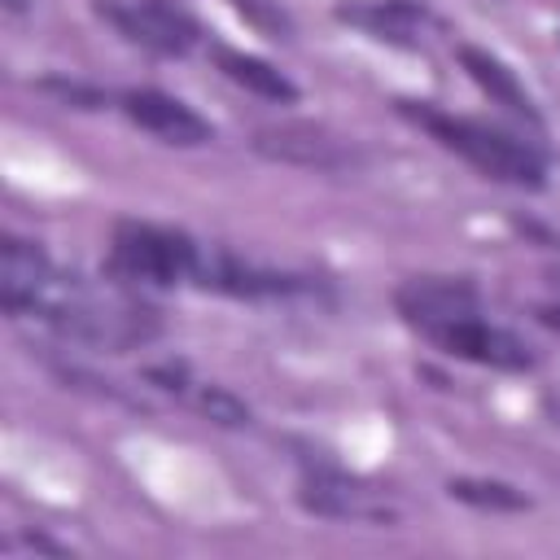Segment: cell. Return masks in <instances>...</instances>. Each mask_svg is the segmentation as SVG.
Listing matches in <instances>:
<instances>
[{"instance_id":"obj_1","label":"cell","mask_w":560,"mask_h":560,"mask_svg":"<svg viewBox=\"0 0 560 560\" xmlns=\"http://www.w3.org/2000/svg\"><path fill=\"white\" fill-rule=\"evenodd\" d=\"M398 114L411 118L416 127H424L451 153L468 158L477 171H486L494 179H508V184H521V188H542V158L534 149H525L521 140H512V136H503L486 122L442 114L424 101H398Z\"/></svg>"},{"instance_id":"obj_2","label":"cell","mask_w":560,"mask_h":560,"mask_svg":"<svg viewBox=\"0 0 560 560\" xmlns=\"http://www.w3.org/2000/svg\"><path fill=\"white\" fill-rule=\"evenodd\" d=\"M114 267L131 280L175 284V280H197L201 249L184 232H171V228L118 223L114 228Z\"/></svg>"},{"instance_id":"obj_3","label":"cell","mask_w":560,"mask_h":560,"mask_svg":"<svg viewBox=\"0 0 560 560\" xmlns=\"http://www.w3.org/2000/svg\"><path fill=\"white\" fill-rule=\"evenodd\" d=\"M96 13L114 31H122L131 44L162 52V57H179L197 39L192 18L171 0H131V4L127 0H96Z\"/></svg>"},{"instance_id":"obj_4","label":"cell","mask_w":560,"mask_h":560,"mask_svg":"<svg viewBox=\"0 0 560 560\" xmlns=\"http://www.w3.org/2000/svg\"><path fill=\"white\" fill-rule=\"evenodd\" d=\"M254 153L284 162V166H311V171H341L354 162V149L346 140H337L324 127L311 122H276V127H258L254 131Z\"/></svg>"},{"instance_id":"obj_5","label":"cell","mask_w":560,"mask_h":560,"mask_svg":"<svg viewBox=\"0 0 560 560\" xmlns=\"http://www.w3.org/2000/svg\"><path fill=\"white\" fill-rule=\"evenodd\" d=\"M429 337L438 346H446L451 354L459 359H472V363H486V368H503V372H525L534 368V354L503 328H490L486 319L477 315H459V319H446L438 328H429Z\"/></svg>"},{"instance_id":"obj_6","label":"cell","mask_w":560,"mask_h":560,"mask_svg":"<svg viewBox=\"0 0 560 560\" xmlns=\"http://www.w3.org/2000/svg\"><path fill=\"white\" fill-rule=\"evenodd\" d=\"M122 109H127V118H131L136 127L162 136L166 144H210V140H214V127H210L197 109H188L184 101H175V96H166V92H158V88H136V92H127V96H122Z\"/></svg>"},{"instance_id":"obj_7","label":"cell","mask_w":560,"mask_h":560,"mask_svg":"<svg viewBox=\"0 0 560 560\" xmlns=\"http://www.w3.org/2000/svg\"><path fill=\"white\" fill-rule=\"evenodd\" d=\"M298 503L315 516H332V521H372V525H389L394 512L385 503H372L368 490H350V481L337 468H319L315 477L302 481Z\"/></svg>"},{"instance_id":"obj_8","label":"cell","mask_w":560,"mask_h":560,"mask_svg":"<svg viewBox=\"0 0 560 560\" xmlns=\"http://www.w3.org/2000/svg\"><path fill=\"white\" fill-rule=\"evenodd\" d=\"M398 311L407 315V324L429 332L446 319L477 315V293L464 280H411L398 289Z\"/></svg>"},{"instance_id":"obj_9","label":"cell","mask_w":560,"mask_h":560,"mask_svg":"<svg viewBox=\"0 0 560 560\" xmlns=\"http://www.w3.org/2000/svg\"><path fill=\"white\" fill-rule=\"evenodd\" d=\"M455 57H459V66L468 70V79H472L494 105H503L508 114H516V118H525V122H538L534 96L521 88V79H516L494 52H486V48H477V44H459Z\"/></svg>"},{"instance_id":"obj_10","label":"cell","mask_w":560,"mask_h":560,"mask_svg":"<svg viewBox=\"0 0 560 560\" xmlns=\"http://www.w3.org/2000/svg\"><path fill=\"white\" fill-rule=\"evenodd\" d=\"M0 271H4V302L35 298L57 280L48 254L35 241H22V236H4L0 241Z\"/></svg>"},{"instance_id":"obj_11","label":"cell","mask_w":560,"mask_h":560,"mask_svg":"<svg viewBox=\"0 0 560 560\" xmlns=\"http://www.w3.org/2000/svg\"><path fill=\"white\" fill-rule=\"evenodd\" d=\"M214 61H219V70L232 79V83H241V88H249V92H258V96H267V101H298V83L289 79V74H280L271 61H262V57H254V52H236V48H214Z\"/></svg>"},{"instance_id":"obj_12","label":"cell","mask_w":560,"mask_h":560,"mask_svg":"<svg viewBox=\"0 0 560 560\" xmlns=\"http://www.w3.org/2000/svg\"><path fill=\"white\" fill-rule=\"evenodd\" d=\"M341 22H354L363 31H372L376 39H389L398 48H411V9L402 0H376V4H341L337 9Z\"/></svg>"},{"instance_id":"obj_13","label":"cell","mask_w":560,"mask_h":560,"mask_svg":"<svg viewBox=\"0 0 560 560\" xmlns=\"http://www.w3.org/2000/svg\"><path fill=\"white\" fill-rule=\"evenodd\" d=\"M446 494L468 508H481V512H525L529 508L525 490H516L508 481H490V477H455V481H446Z\"/></svg>"},{"instance_id":"obj_14","label":"cell","mask_w":560,"mask_h":560,"mask_svg":"<svg viewBox=\"0 0 560 560\" xmlns=\"http://www.w3.org/2000/svg\"><path fill=\"white\" fill-rule=\"evenodd\" d=\"M188 398H192V407L206 416V420H214V424H223V429H245L249 420H254V411H249V402H241L232 389H223V385H197V389H188Z\"/></svg>"},{"instance_id":"obj_15","label":"cell","mask_w":560,"mask_h":560,"mask_svg":"<svg viewBox=\"0 0 560 560\" xmlns=\"http://www.w3.org/2000/svg\"><path fill=\"white\" fill-rule=\"evenodd\" d=\"M35 92L70 105V109H105V92L92 88V83H79V79H61V74H48V79H35Z\"/></svg>"},{"instance_id":"obj_16","label":"cell","mask_w":560,"mask_h":560,"mask_svg":"<svg viewBox=\"0 0 560 560\" xmlns=\"http://www.w3.org/2000/svg\"><path fill=\"white\" fill-rule=\"evenodd\" d=\"M232 9H236L249 26H258L267 39H289V35H293V22H289V13L280 9V0H232Z\"/></svg>"},{"instance_id":"obj_17","label":"cell","mask_w":560,"mask_h":560,"mask_svg":"<svg viewBox=\"0 0 560 560\" xmlns=\"http://www.w3.org/2000/svg\"><path fill=\"white\" fill-rule=\"evenodd\" d=\"M13 547H26V551H48V556H66V547H61V542H52V538H44V534H22V538H13Z\"/></svg>"},{"instance_id":"obj_18","label":"cell","mask_w":560,"mask_h":560,"mask_svg":"<svg viewBox=\"0 0 560 560\" xmlns=\"http://www.w3.org/2000/svg\"><path fill=\"white\" fill-rule=\"evenodd\" d=\"M4 9H9V13H22V9H26V0H4Z\"/></svg>"},{"instance_id":"obj_19","label":"cell","mask_w":560,"mask_h":560,"mask_svg":"<svg viewBox=\"0 0 560 560\" xmlns=\"http://www.w3.org/2000/svg\"><path fill=\"white\" fill-rule=\"evenodd\" d=\"M551 411H556V420H560V407H551Z\"/></svg>"}]
</instances>
